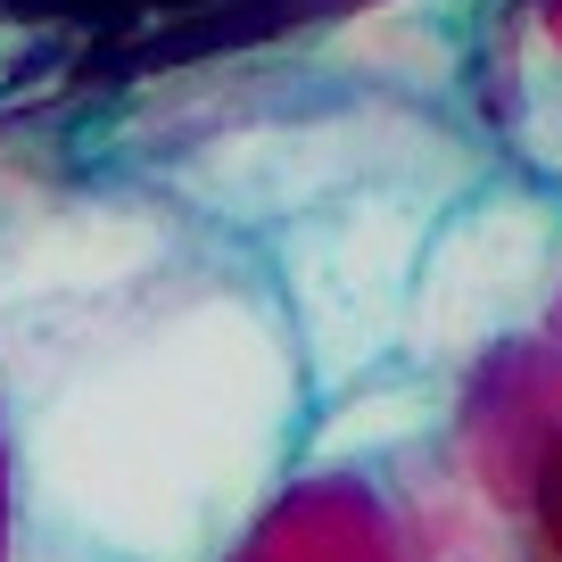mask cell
Returning <instances> with one entry per match:
<instances>
[{
	"mask_svg": "<svg viewBox=\"0 0 562 562\" xmlns=\"http://www.w3.org/2000/svg\"><path fill=\"white\" fill-rule=\"evenodd\" d=\"M306 389L281 290L191 248L116 299L0 315L18 562H232L306 447Z\"/></svg>",
	"mask_w": 562,
	"mask_h": 562,
	"instance_id": "cell-1",
	"label": "cell"
},
{
	"mask_svg": "<svg viewBox=\"0 0 562 562\" xmlns=\"http://www.w3.org/2000/svg\"><path fill=\"white\" fill-rule=\"evenodd\" d=\"M472 175L480 166L389 175V182H364V191L299 215V224L265 232L273 240V290L290 306V331H299L315 397L372 381L405 348L430 232H439V215L456 207V191Z\"/></svg>",
	"mask_w": 562,
	"mask_h": 562,
	"instance_id": "cell-2",
	"label": "cell"
},
{
	"mask_svg": "<svg viewBox=\"0 0 562 562\" xmlns=\"http://www.w3.org/2000/svg\"><path fill=\"white\" fill-rule=\"evenodd\" d=\"M430 166H480V158L405 108H315V116H257L191 140L166 166V191L207 224L281 232L331 199L364 191V182L430 175Z\"/></svg>",
	"mask_w": 562,
	"mask_h": 562,
	"instance_id": "cell-3",
	"label": "cell"
},
{
	"mask_svg": "<svg viewBox=\"0 0 562 562\" xmlns=\"http://www.w3.org/2000/svg\"><path fill=\"white\" fill-rule=\"evenodd\" d=\"M562 265V215L529 191H480L456 199L430 232V257L414 281V323H405V348L422 364H456L480 356L488 339L538 323L546 290H554Z\"/></svg>",
	"mask_w": 562,
	"mask_h": 562,
	"instance_id": "cell-4",
	"label": "cell"
},
{
	"mask_svg": "<svg viewBox=\"0 0 562 562\" xmlns=\"http://www.w3.org/2000/svg\"><path fill=\"white\" fill-rule=\"evenodd\" d=\"M447 422V389L439 381H356L331 397V414L306 430L299 463L306 472H348V463L397 456V447L430 439Z\"/></svg>",
	"mask_w": 562,
	"mask_h": 562,
	"instance_id": "cell-5",
	"label": "cell"
}]
</instances>
